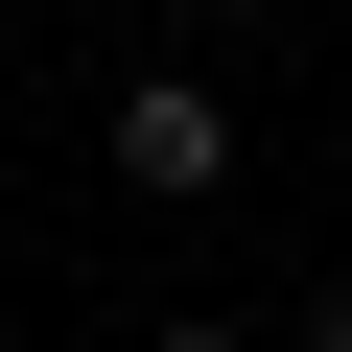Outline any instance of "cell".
Instances as JSON below:
<instances>
[{
    "label": "cell",
    "mask_w": 352,
    "mask_h": 352,
    "mask_svg": "<svg viewBox=\"0 0 352 352\" xmlns=\"http://www.w3.org/2000/svg\"><path fill=\"white\" fill-rule=\"evenodd\" d=\"M164 24H258V0H164Z\"/></svg>",
    "instance_id": "obj_2"
},
{
    "label": "cell",
    "mask_w": 352,
    "mask_h": 352,
    "mask_svg": "<svg viewBox=\"0 0 352 352\" xmlns=\"http://www.w3.org/2000/svg\"><path fill=\"white\" fill-rule=\"evenodd\" d=\"M305 352H352V305H329V329H305Z\"/></svg>",
    "instance_id": "obj_4"
},
{
    "label": "cell",
    "mask_w": 352,
    "mask_h": 352,
    "mask_svg": "<svg viewBox=\"0 0 352 352\" xmlns=\"http://www.w3.org/2000/svg\"><path fill=\"white\" fill-rule=\"evenodd\" d=\"M118 188H141V212H212V188H235V94H212V71H141V94H118Z\"/></svg>",
    "instance_id": "obj_1"
},
{
    "label": "cell",
    "mask_w": 352,
    "mask_h": 352,
    "mask_svg": "<svg viewBox=\"0 0 352 352\" xmlns=\"http://www.w3.org/2000/svg\"><path fill=\"white\" fill-rule=\"evenodd\" d=\"M141 352H235V329H141Z\"/></svg>",
    "instance_id": "obj_3"
}]
</instances>
